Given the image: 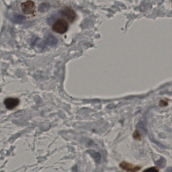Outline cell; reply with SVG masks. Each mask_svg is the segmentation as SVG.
<instances>
[{"label": "cell", "instance_id": "6da1fadb", "mask_svg": "<svg viewBox=\"0 0 172 172\" xmlns=\"http://www.w3.org/2000/svg\"><path fill=\"white\" fill-rule=\"evenodd\" d=\"M69 28L68 22L66 20L59 18L57 20L52 26V29L56 33L64 34L67 31Z\"/></svg>", "mask_w": 172, "mask_h": 172}, {"label": "cell", "instance_id": "7a4b0ae2", "mask_svg": "<svg viewBox=\"0 0 172 172\" xmlns=\"http://www.w3.org/2000/svg\"><path fill=\"white\" fill-rule=\"evenodd\" d=\"M20 6L22 12L26 15H32L36 12V4L31 0H27L23 2L21 4Z\"/></svg>", "mask_w": 172, "mask_h": 172}, {"label": "cell", "instance_id": "3957f363", "mask_svg": "<svg viewBox=\"0 0 172 172\" xmlns=\"http://www.w3.org/2000/svg\"><path fill=\"white\" fill-rule=\"evenodd\" d=\"M60 14L66 20H67L70 23H73L75 20L76 19V13L70 7H66L64 8L61 10Z\"/></svg>", "mask_w": 172, "mask_h": 172}, {"label": "cell", "instance_id": "277c9868", "mask_svg": "<svg viewBox=\"0 0 172 172\" xmlns=\"http://www.w3.org/2000/svg\"><path fill=\"white\" fill-rule=\"evenodd\" d=\"M119 166L122 169L125 170L127 172H137L141 169V167L134 166L133 164H130L129 162L125 161L120 163Z\"/></svg>", "mask_w": 172, "mask_h": 172}, {"label": "cell", "instance_id": "5b68a950", "mask_svg": "<svg viewBox=\"0 0 172 172\" xmlns=\"http://www.w3.org/2000/svg\"><path fill=\"white\" fill-rule=\"evenodd\" d=\"M19 103V100L18 98H8L5 99L4 101L5 105L7 109L11 110L14 109L18 106Z\"/></svg>", "mask_w": 172, "mask_h": 172}, {"label": "cell", "instance_id": "8992f818", "mask_svg": "<svg viewBox=\"0 0 172 172\" xmlns=\"http://www.w3.org/2000/svg\"><path fill=\"white\" fill-rule=\"evenodd\" d=\"M50 7H51L50 5L48 3H42L41 5H40L39 10L41 12H45L50 9Z\"/></svg>", "mask_w": 172, "mask_h": 172}, {"label": "cell", "instance_id": "52a82bcc", "mask_svg": "<svg viewBox=\"0 0 172 172\" xmlns=\"http://www.w3.org/2000/svg\"><path fill=\"white\" fill-rule=\"evenodd\" d=\"M133 136L134 139H136L137 141H141L142 136L141 134H140L139 131L138 130H135L133 134Z\"/></svg>", "mask_w": 172, "mask_h": 172}, {"label": "cell", "instance_id": "ba28073f", "mask_svg": "<svg viewBox=\"0 0 172 172\" xmlns=\"http://www.w3.org/2000/svg\"><path fill=\"white\" fill-rule=\"evenodd\" d=\"M156 164L159 167L162 168V167H164L166 165V160L163 158H160V160H158V161H157L156 162Z\"/></svg>", "mask_w": 172, "mask_h": 172}, {"label": "cell", "instance_id": "9c48e42d", "mask_svg": "<svg viewBox=\"0 0 172 172\" xmlns=\"http://www.w3.org/2000/svg\"><path fill=\"white\" fill-rule=\"evenodd\" d=\"M14 20H15V22L16 23H21L25 20V17H24L22 15L15 16Z\"/></svg>", "mask_w": 172, "mask_h": 172}, {"label": "cell", "instance_id": "30bf717a", "mask_svg": "<svg viewBox=\"0 0 172 172\" xmlns=\"http://www.w3.org/2000/svg\"><path fill=\"white\" fill-rule=\"evenodd\" d=\"M159 170L158 168L156 167H150V168L146 169L145 171L142 172H159Z\"/></svg>", "mask_w": 172, "mask_h": 172}, {"label": "cell", "instance_id": "8fae6325", "mask_svg": "<svg viewBox=\"0 0 172 172\" xmlns=\"http://www.w3.org/2000/svg\"><path fill=\"white\" fill-rule=\"evenodd\" d=\"M168 105V101L166 100H162L160 101V105L161 107H166Z\"/></svg>", "mask_w": 172, "mask_h": 172}]
</instances>
